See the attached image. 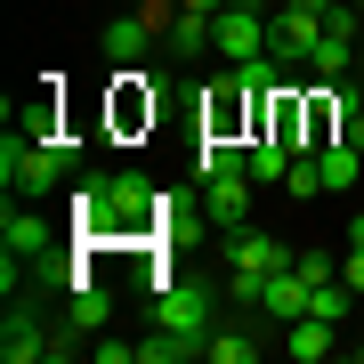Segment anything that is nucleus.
I'll use <instances>...</instances> for the list:
<instances>
[{"instance_id":"ddd939ff","label":"nucleus","mask_w":364,"mask_h":364,"mask_svg":"<svg viewBox=\"0 0 364 364\" xmlns=\"http://www.w3.org/2000/svg\"><path fill=\"white\" fill-rule=\"evenodd\" d=\"M0 356H9V364L49 356V332H41V316H33V308H16V299H9V316H0Z\"/></svg>"},{"instance_id":"f257e3e1","label":"nucleus","mask_w":364,"mask_h":364,"mask_svg":"<svg viewBox=\"0 0 364 364\" xmlns=\"http://www.w3.org/2000/svg\"><path fill=\"white\" fill-rule=\"evenodd\" d=\"M73 235L81 243H154L162 195L146 186V170H97L73 186Z\"/></svg>"},{"instance_id":"393cba45","label":"nucleus","mask_w":364,"mask_h":364,"mask_svg":"<svg viewBox=\"0 0 364 364\" xmlns=\"http://www.w3.org/2000/svg\"><path fill=\"white\" fill-rule=\"evenodd\" d=\"M340 284H348V291H364V243H348V259H340Z\"/></svg>"},{"instance_id":"39448f33","label":"nucleus","mask_w":364,"mask_h":364,"mask_svg":"<svg viewBox=\"0 0 364 364\" xmlns=\"http://www.w3.org/2000/svg\"><path fill=\"white\" fill-rule=\"evenodd\" d=\"M267 25H275L267 0H227V9L210 16V49H219L227 65H243V57H267Z\"/></svg>"},{"instance_id":"6ab92c4d","label":"nucleus","mask_w":364,"mask_h":364,"mask_svg":"<svg viewBox=\"0 0 364 364\" xmlns=\"http://www.w3.org/2000/svg\"><path fill=\"white\" fill-rule=\"evenodd\" d=\"M267 340L251 332V324H210V364H251Z\"/></svg>"},{"instance_id":"f8f14e48","label":"nucleus","mask_w":364,"mask_h":364,"mask_svg":"<svg viewBox=\"0 0 364 364\" xmlns=\"http://www.w3.org/2000/svg\"><path fill=\"white\" fill-rule=\"evenodd\" d=\"M0 251H9V259H41V251H49V219L9 195V210H0Z\"/></svg>"},{"instance_id":"412c9836","label":"nucleus","mask_w":364,"mask_h":364,"mask_svg":"<svg viewBox=\"0 0 364 364\" xmlns=\"http://www.w3.org/2000/svg\"><path fill=\"white\" fill-rule=\"evenodd\" d=\"M251 186H284V170H291V146H275V138H251Z\"/></svg>"},{"instance_id":"20e7f679","label":"nucleus","mask_w":364,"mask_h":364,"mask_svg":"<svg viewBox=\"0 0 364 364\" xmlns=\"http://www.w3.org/2000/svg\"><path fill=\"white\" fill-rule=\"evenodd\" d=\"M364 9H348V0H340V9L324 16V33H316V49H308V73L316 90H332V81H348V65H356V49H364V25H356Z\"/></svg>"},{"instance_id":"6e6552de","label":"nucleus","mask_w":364,"mask_h":364,"mask_svg":"<svg viewBox=\"0 0 364 364\" xmlns=\"http://www.w3.org/2000/svg\"><path fill=\"white\" fill-rule=\"evenodd\" d=\"M65 97H57V73L41 81L33 97H9V138H25V146H49V138H65Z\"/></svg>"},{"instance_id":"2eb2a0df","label":"nucleus","mask_w":364,"mask_h":364,"mask_svg":"<svg viewBox=\"0 0 364 364\" xmlns=\"http://www.w3.org/2000/svg\"><path fill=\"white\" fill-rule=\"evenodd\" d=\"M259 316H267L275 332H284L291 316H308V275H299V267H284V275H267V291H259Z\"/></svg>"},{"instance_id":"f03ea898","label":"nucleus","mask_w":364,"mask_h":364,"mask_svg":"<svg viewBox=\"0 0 364 364\" xmlns=\"http://www.w3.org/2000/svg\"><path fill=\"white\" fill-rule=\"evenodd\" d=\"M299 259L291 243H275L267 227H235L227 235V291L235 299H251V308H259V291H267V275H284Z\"/></svg>"},{"instance_id":"5701e85b","label":"nucleus","mask_w":364,"mask_h":364,"mask_svg":"<svg viewBox=\"0 0 364 364\" xmlns=\"http://www.w3.org/2000/svg\"><path fill=\"white\" fill-rule=\"evenodd\" d=\"M299 275H308V284H332V275H340V259H324V251H299V259H291Z\"/></svg>"},{"instance_id":"9d476101","label":"nucleus","mask_w":364,"mask_h":364,"mask_svg":"<svg viewBox=\"0 0 364 364\" xmlns=\"http://www.w3.org/2000/svg\"><path fill=\"white\" fill-rule=\"evenodd\" d=\"M251 138H275V146H291V154H308V97L284 81V90L259 105V130H251Z\"/></svg>"},{"instance_id":"4be33fe9","label":"nucleus","mask_w":364,"mask_h":364,"mask_svg":"<svg viewBox=\"0 0 364 364\" xmlns=\"http://www.w3.org/2000/svg\"><path fill=\"white\" fill-rule=\"evenodd\" d=\"M348 284H340V275H332V284H308V316H324V324H348Z\"/></svg>"},{"instance_id":"0eeeda50","label":"nucleus","mask_w":364,"mask_h":364,"mask_svg":"<svg viewBox=\"0 0 364 364\" xmlns=\"http://www.w3.org/2000/svg\"><path fill=\"white\" fill-rule=\"evenodd\" d=\"M170 16H178V0H170V9H154V0H146V9H130V16H114V25L97 33V49L114 57V65H130V57H146V49H154V41L170 33Z\"/></svg>"},{"instance_id":"a878e982","label":"nucleus","mask_w":364,"mask_h":364,"mask_svg":"<svg viewBox=\"0 0 364 364\" xmlns=\"http://www.w3.org/2000/svg\"><path fill=\"white\" fill-rule=\"evenodd\" d=\"M178 9H195V16H219V9H227V0H178Z\"/></svg>"},{"instance_id":"7c9ffc66","label":"nucleus","mask_w":364,"mask_h":364,"mask_svg":"<svg viewBox=\"0 0 364 364\" xmlns=\"http://www.w3.org/2000/svg\"><path fill=\"white\" fill-rule=\"evenodd\" d=\"M348 9H364V0H348Z\"/></svg>"},{"instance_id":"aec40b11","label":"nucleus","mask_w":364,"mask_h":364,"mask_svg":"<svg viewBox=\"0 0 364 364\" xmlns=\"http://www.w3.org/2000/svg\"><path fill=\"white\" fill-rule=\"evenodd\" d=\"M162 49H170V57H203V49H210V16L178 9V16H170V33H162Z\"/></svg>"},{"instance_id":"c756f323","label":"nucleus","mask_w":364,"mask_h":364,"mask_svg":"<svg viewBox=\"0 0 364 364\" xmlns=\"http://www.w3.org/2000/svg\"><path fill=\"white\" fill-rule=\"evenodd\" d=\"M267 9H284V0H267Z\"/></svg>"},{"instance_id":"f3484780","label":"nucleus","mask_w":364,"mask_h":364,"mask_svg":"<svg viewBox=\"0 0 364 364\" xmlns=\"http://www.w3.org/2000/svg\"><path fill=\"white\" fill-rule=\"evenodd\" d=\"M316 170H324V195H348V186L364 178V146H348V138H332L324 154H316Z\"/></svg>"},{"instance_id":"9b49d317","label":"nucleus","mask_w":364,"mask_h":364,"mask_svg":"<svg viewBox=\"0 0 364 364\" xmlns=\"http://www.w3.org/2000/svg\"><path fill=\"white\" fill-rule=\"evenodd\" d=\"M203 219L219 235L251 227V178H203Z\"/></svg>"},{"instance_id":"b1692460","label":"nucleus","mask_w":364,"mask_h":364,"mask_svg":"<svg viewBox=\"0 0 364 364\" xmlns=\"http://www.w3.org/2000/svg\"><path fill=\"white\" fill-rule=\"evenodd\" d=\"M90 356H97V364H138V340H97Z\"/></svg>"},{"instance_id":"c85d7f7f","label":"nucleus","mask_w":364,"mask_h":364,"mask_svg":"<svg viewBox=\"0 0 364 364\" xmlns=\"http://www.w3.org/2000/svg\"><path fill=\"white\" fill-rule=\"evenodd\" d=\"M356 364H364V340H356Z\"/></svg>"},{"instance_id":"4468645a","label":"nucleus","mask_w":364,"mask_h":364,"mask_svg":"<svg viewBox=\"0 0 364 364\" xmlns=\"http://www.w3.org/2000/svg\"><path fill=\"white\" fill-rule=\"evenodd\" d=\"M340 348V324H324V316H291V324H284V356L291 364H324Z\"/></svg>"},{"instance_id":"bb28decb","label":"nucleus","mask_w":364,"mask_h":364,"mask_svg":"<svg viewBox=\"0 0 364 364\" xmlns=\"http://www.w3.org/2000/svg\"><path fill=\"white\" fill-rule=\"evenodd\" d=\"M348 243H364V219H356V227H348Z\"/></svg>"},{"instance_id":"a211bd4d","label":"nucleus","mask_w":364,"mask_h":364,"mask_svg":"<svg viewBox=\"0 0 364 364\" xmlns=\"http://www.w3.org/2000/svg\"><path fill=\"white\" fill-rule=\"evenodd\" d=\"M114 122H122V130L154 122V90H146V73H130V65H122V81H114Z\"/></svg>"},{"instance_id":"423d86ee","label":"nucleus","mask_w":364,"mask_h":364,"mask_svg":"<svg viewBox=\"0 0 364 364\" xmlns=\"http://www.w3.org/2000/svg\"><path fill=\"white\" fill-rule=\"evenodd\" d=\"M259 90H243V73H219V81H210V90H203V138H243V122H251V130H259Z\"/></svg>"},{"instance_id":"cd10ccee","label":"nucleus","mask_w":364,"mask_h":364,"mask_svg":"<svg viewBox=\"0 0 364 364\" xmlns=\"http://www.w3.org/2000/svg\"><path fill=\"white\" fill-rule=\"evenodd\" d=\"M356 114H364V81H356Z\"/></svg>"},{"instance_id":"7ed1b4c3","label":"nucleus","mask_w":364,"mask_h":364,"mask_svg":"<svg viewBox=\"0 0 364 364\" xmlns=\"http://www.w3.org/2000/svg\"><path fill=\"white\" fill-rule=\"evenodd\" d=\"M73 178V162H65V146H25V138H0V186H9V195H49V186H65Z\"/></svg>"},{"instance_id":"1a4fd4ad","label":"nucleus","mask_w":364,"mask_h":364,"mask_svg":"<svg viewBox=\"0 0 364 364\" xmlns=\"http://www.w3.org/2000/svg\"><path fill=\"white\" fill-rule=\"evenodd\" d=\"M316 33H324V16H316V9H291V0H284V9H275V25H267V57H275V65H308V49H316Z\"/></svg>"},{"instance_id":"dca6fc26","label":"nucleus","mask_w":364,"mask_h":364,"mask_svg":"<svg viewBox=\"0 0 364 364\" xmlns=\"http://www.w3.org/2000/svg\"><path fill=\"white\" fill-rule=\"evenodd\" d=\"M105 316H114V299H105L90 275H73V299H65V332H105Z\"/></svg>"}]
</instances>
